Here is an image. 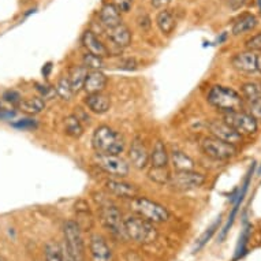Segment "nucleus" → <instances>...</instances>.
<instances>
[{
    "label": "nucleus",
    "mask_w": 261,
    "mask_h": 261,
    "mask_svg": "<svg viewBox=\"0 0 261 261\" xmlns=\"http://www.w3.org/2000/svg\"><path fill=\"white\" fill-rule=\"evenodd\" d=\"M92 148L94 153L101 154H122L126 150V140L108 124H100L94 128L92 134Z\"/></svg>",
    "instance_id": "nucleus-1"
},
{
    "label": "nucleus",
    "mask_w": 261,
    "mask_h": 261,
    "mask_svg": "<svg viewBox=\"0 0 261 261\" xmlns=\"http://www.w3.org/2000/svg\"><path fill=\"white\" fill-rule=\"evenodd\" d=\"M206 101L220 112H231L242 110L245 101L240 92L230 86L215 85L206 94Z\"/></svg>",
    "instance_id": "nucleus-2"
},
{
    "label": "nucleus",
    "mask_w": 261,
    "mask_h": 261,
    "mask_svg": "<svg viewBox=\"0 0 261 261\" xmlns=\"http://www.w3.org/2000/svg\"><path fill=\"white\" fill-rule=\"evenodd\" d=\"M126 236L138 244H150L158 238V230L153 223L140 215H130L124 219Z\"/></svg>",
    "instance_id": "nucleus-3"
},
{
    "label": "nucleus",
    "mask_w": 261,
    "mask_h": 261,
    "mask_svg": "<svg viewBox=\"0 0 261 261\" xmlns=\"http://www.w3.org/2000/svg\"><path fill=\"white\" fill-rule=\"evenodd\" d=\"M136 214L148 219L152 223H166L170 220V211L160 202L150 200L144 196H137L132 200Z\"/></svg>",
    "instance_id": "nucleus-4"
},
{
    "label": "nucleus",
    "mask_w": 261,
    "mask_h": 261,
    "mask_svg": "<svg viewBox=\"0 0 261 261\" xmlns=\"http://www.w3.org/2000/svg\"><path fill=\"white\" fill-rule=\"evenodd\" d=\"M200 149L206 158L212 159L215 162H227V160H231L238 154V148L236 145L222 141V140L212 137V136L201 138Z\"/></svg>",
    "instance_id": "nucleus-5"
},
{
    "label": "nucleus",
    "mask_w": 261,
    "mask_h": 261,
    "mask_svg": "<svg viewBox=\"0 0 261 261\" xmlns=\"http://www.w3.org/2000/svg\"><path fill=\"white\" fill-rule=\"evenodd\" d=\"M94 163L101 171L114 178H126L130 174V163L122 154L94 153Z\"/></svg>",
    "instance_id": "nucleus-6"
},
{
    "label": "nucleus",
    "mask_w": 261,
    "mask_h": 261,
    "mask_svg": "<svg viewBox=\"0 0 261 261\" xmlns=\"http://www.w3.org/2000/svg\"><path fill=\"white\" fill-rule=\"evenodd\" d=\"M227 124H230L237 133L241 134L242 137H248L257 133L258 130V123L257 119L253 115H250L248 111L238 110V111L224 112L222 118Z\"/></svg>",
    "instance_id": "nucleus-7"
},
{
    "label": "nucleus",
    "mask_w": 261,
    "mask_h": 261,
    "mask_svg": "<svg viewBox=\"0 0 261 261\" xmlns=\"http://www.w3.org/2000/svg\"><path fill=\"white\" fill-rule=\"evenodd\" d=\"M206 182V176L201 172L192 170V171H175L171 174V179L168 186L176 192H193L202 188Z\"/></svg>",
    "instance_id": "nucleus-8"
},
{
    "label": "nucleus",
    "mask_w": 261,
    "mask_h": 261,
    "mask_svg": "<svg viewBox=\"0 0 261 261\" xmlns=\"http://www.w3.org/2000/svg\"><path fill=\"white\" fill-rule=\"evenodd\" d=\"M64 246L67 252L75 256L80 260L84 254V238H82L81 227L75 220H67L63 227Z\"/></svg>",
    "instance_id": "nucleus-9"
},
{
    "label": "nucleus",
    "mask_w": 261,
    "mask_h": 261,
    "mask_svg": "<svg viewBox=\"0 0 261 261\" xmlns=\"http://www.w3.org/2000/svg\"><path fill=\"white\" fill-rule=\"evenodd\" d=\"M100 218L104 227L116 237L126 238V230H124V219L122 218L120 211L114 204H106L100 208Z\"/></svg>",
    "instance_id": "nucleus-10"
},
{
    "label": "nucleus",
    "mask_w": 261,
    "mask_h": 261,
    "mask_svg": "<svg viewBox=\"0 0 261 261\" xmlns=\"http://www.w3.org/2000/svg\"><path fill=\"white\" fill-rule=\"evenodd\" d=\"M206 127H208L210 136L219 138V140H222L224 142H228V144H232V145L236 146L241 144L242 138H244L223 119H210L208 123H206Z\"/></svg>",
    "instance_id": "nucleus-11"
},
{
    "label": "nucleus",
    "mask_w": 261,
    "mask_h": 261,
    "mask_svg": "<svg viewBox=\"0 0 261 261\" xmlns=\"http://www.w3.org/2000/svg\"><path fill=\"white\" fill-rule=\"evenodd\" d=\"M128 163L136 170H145L149 166V149L141 137H134L128 148Z\"/></svg>",
    "instance_id": "nucleus-12"
},
{
    "label": "nucleus",
    "mask_w": 261,
    "mask_h": 261,
    "mask_svg": "<svg viewBox=\"0 0 261 261\" xmlns=\"http://www.w3.org/2000/svg\"><path fill=\"white\" fill-rule=\"evenodd\" d=\"M104 186H106L108 192L114 194V196H116V197L133 200L137 196H140V188H138L137 185L124 180V178H114V176H110L104 182Z\"/></svg>",
    "instance_id": "nucleus-13"
},
{
    "label": "nucleus",
    "mask_w": 261,
    "mask_h": 261,
    "mask_svg": "<svg viewBox=\"0 0 261 261\" xmlns=\"http://www.w3.org/2000/svg\"><path fill=\"white\" fill-rule=\"evenodd\" d=\"M232 67L245 74L257 73V52L246 49V51L238 52L231 58Z\"/></svg>",
    "instance_id": "nucleus-14"
},
{
    "label": "nucleus",
    "mask_w": 261,
    "mask_h": 261,
    "mask_svg": "<svg viewBox=\"0 0 261 261\" xmlns=\"http://www.w3.org/2000/svg\"><path fill=\"white\" fill-rule=\"evenodd\" d=\"M82 47L85 48L86 52H89L92 55L100 56V58H108L110 56V49L107 48V45L101 41V40L97 37V35L92 32V30H85L82 33L81 37Z\"/></svg>",
    "instance_id": "nucleus-15"
},
{
    "label": "nucleus",
    "mask_w": 261,
    "mask_h": 261,
    "mask_svg": "<svg viewBox=\"0 0 261 261\" xmlns=\"http://www.w3.org/2000/svg\"><path fill=\"white\" fill-rule=\"evenodd\" d=\"M85 107L96 115H104L111 110V99L104 92L86 94L84 99Z\"/></svg>",
    "instance_id": "nucleus-16"
},
{
    "label": "nucleus",
    "mask_w": 261,
    "mask_h": 261,
    "mask_svg": "<svg viewBox=\"0 0 261 261\" xmlns=\"http://www.w3.org/2000/svg\"><path fill=\"white\" fill-rule=\"evenodd\" d=\"M90 256L92 261H112V250L103 237L94 234L90 237Z\"/></svg>",
    "instance_id": "nucleus-17"
},
{
    "label": "nucleus",
    "mask_w": 261,
    "mask_h": 261,
    "mask_svg": "<svg viewBox=\"0 0 261 261\" xmlns=\"http://www.w3.org/2000/svg\"><path fill=\"white\" fill-rule=\"evenodd\" d=\"M110 41L118 48H127L133 41V35L128 26L122 22L119 25L114 26L111 29H106Z\"/></svg>",
    "instance_id": "nucleus-18"
},
{
    "label": "nucleus",
    "mask_w": 261,
    "mask_h": 261,
    "mask_svg": "<svg viewBox=\"0 0 261 261\" xmlns=\"http://www.w3.org/2000/svg\"><path fill=\"white\" fill-rule=\"evenodd\" d=\"M107 85L108 77L101 70H89L82 90H85L86 94L99 93V92H104Z\"/></svg>",
    "instance_id": "nucleus-19"
},
{
    "label": "nucleus",
    "mask_w": 261,
    "mask_h": 261,
    "mask_svg": "<svg viewBox=\"0 0 261 261\" xmlns=\"http://www.w3.org/2000/svg\"><path fill=\"white\" fill-rule=\"evenodd\" d=\"M170 164L175 171H192L196 170V162L185 150L174 148L170 150Z\"/></svg>",
    "instance_id": "nucleus-20"
},
{
    "label": "nucleus",
    "mask_w": 261,
    "mask_h": 261,
    "mask_svg": "<svg viewBox=\"0 0 261 261\" xmlns=\"http://www.w3.org/2000/svg\"><path fill=\"white\" fill-rule=\"evenodd\" d=\"M150 167H168L170 164V150L162 140L153 144V148L149 150Z\"/></svg>",
    "instance_id": "nucleus-21"
},
{
    "label": "nucleus",
    "mask_w": 261,
    "mask_h": 261,
    "mask_svg": "<svg viewBox=\"0 0 261 261\" xmlns=\"http://www.w3.org/2000/svg\"><path fill=\"white\" fill-rule=\"evenodd\" d=\"M100 22L104 26V29H111L114 26L119 25L123 22L122 13L116 9L114 3H107L100 10Z\"/></svg>",
    "instance_id": "nucleus-22"
},
{
    "label": "nucleus",
    "mask_w": 261,
    "mask_h": 261,
    "mask_svg": "<svg viewBox=\"0 0 261 261\" xmlns=\"http://www.w3.org/2000/svg\"><path fill=\"white\" fill-rule=\"evenodd\" d=\"M88 73H89V69L86 66H84V64H74V66H71L69 69L67 78H69L70 85H71L75 94L78 92H81L82 88H84V84H85Z\"/></svg>",
    "instance_id": "nucleus-23"
},
{
    "label": "nucleus",
    "mask_w": 261,
    "mask_h": 261,
    "mask_svg": "<svg viewBox=\"0 0 261 261\" xmlns=\"http://www.w3.org/2000/svg\"><path fill=\"white\" fill-rule=\"evenodd\" d=\"M19 111L29 116L37 115L40 112L45 110V100L40 96H33V97H28V99H22L19 104L17 106Z\"/></svg>",
    "instance_id": "nucleus-24"
},
{
    "label": "nucleus",
    "mask_w": 261,
    "mask_h": 261,
    "mask_svg": "<svg viewBox=\"0 0 261 261\" xmlns=\"http://www.w3.org/2000/svg\"><path fill=\"white\" fill-rule=\"evenodd\" d=\"M156 26L158 29L162 32L164 36L172 35V32L175 30L176 19L175 15L167 9H163L162 11H159L156 15Z\"/></svg>",
    "instance_id": "nucleus-25"
},
{
    "label": "nucleus",
    "mask_w": 261,
    "mask_h": 261,
    "mask_svg": "<svg viewBox=\"0 0 261 261\" xmlns=\"http://www.w3.org/2000/svg\"><path fill=\"white\" fill-rule=\"evenodd\" d=\"M257 23H258V21L253 14H242L232 23V35L240 36L244 35V33H248V32H252L257 26Z\"/></svg>",
    "instance_id": "nucleus-26"
},
{
    "label": "nucleus",
    "mask_w": 261,
    "mask_h": 261,
    "mask_svg": "<svg viewBox=\"0 0 261 261\" xmlns=\"http://www.w3.org/2000/svg\"><path fill=\"white\" fill-rule=\"evenodd\" d=\"M64 133L71 138H81L85 133V124L82 123L81 119L75 114L69 115L63 122Z\"/></svg>",
    "instance_id": "nucleus-27"
},
{
    "label": "nucleus",
    "mask_w": 261,
    "mask_h": 261,
    "mask_svg": "<svg viewBox=\"0 0 261 261\" xmlns=\"http://www.w3.org/2000/svg\"><path fill=\"white\" fill-rule=\"evenodd\" d=\"M172 172L168 170V167H150L146 172V176L152 180L153 184L159 186H164V185L170 184Z\"/></svg>",
    "instance_id": "nucleus-28"
},
{
    "label": "nucleus",
    "mask_w": 261,
    "mask_h": 261,
    "mask_svg": "<svg viewBox=\"0 0 261 261\" xmlns=\"http://www.w3.org/2000/svg\"><path fill=\"white\" fill-rule=\"evenodd\" d=\"M241 96L246 104L261 99V84L260 82H246L241 86Z\"/></svg>",
    "instance_id": "nucleus-29"
},
{
    "label": "nucleus",
    "mask_w": 261,
    "mask_h": 261,
    "mask_svg": "<svg viewBox=\"0 0 261 261\" xmlns=\"http://www.w3.org/2000/svg\"><path fill=\"white\" fill-rule=\"evenodd\" d=\"M55 90H56V96L60 97V99L63 100V101H70V100L74 97V90L70 85V81L67 75L66 77H60L58 80L55 85Z\"/></svg>",
    "instance_id": "nucleus-30"
},
{
    "label": "nucleus",
    "mask_w": 261,
    "mask_h": 261,
    "mask_svg": "<svg viewBox=\"0 0 261 261\" xmlns=\"http://www.w3.org/2000/svg\"><path fill=\"white\" fill-rule=\"evenodd\" d=\"M44 256L45 261H63V252L60 245L55 241H49L44 248Z\"/></svg>",
    "instance_id": "nucleus-31"
},
{
    "label": "nucleus",
    "mask_w": 261,
    "mask_h": 261,
    "mask_svg": "<svg viewBox=\"0 0 261 261\" xmlns=\"http://www.w3.org/2000/svg\"><path fill=\"white\" fill-rule=\"evenodd\" d=\"M82 64L86 66L89 70H101L106 67V63H104L103 58L92 55L89 52H86L85 55L82 56Z\"/></svg>",
    "instance_id": "nucleus-32"
},
{
    "label": "nucleus",
    "mask_w": 261,
    "mask_h": 261,
    "mask_svg": "<svg viewBox=\"0 0 261 261\" xmlns=\"http://www.w3.org/2000/svg\"><path fill=\"white\" fill-rule=\"evenodd\" d=\"M220 222H222V220H220V216H219V218L216 219V222H215L214 224H212V226H211L210 228H208V230H206V231L204 232L201 237H200V240L197 241V245H196V248H194V252H198L200 249H202L204 246H205L206 242H208V241L212 238V236H214L215 232H216V230L219 228V226H220Z\"/></svg>",
    "instance_id": "nucleus-33"
},
{
    "label": "nucleus",
    "mask_w": 261,
    "mask_h": 261,
    "mask_svg": "<svg viewBox=\"0 0 261 261\" xmlns=\"http://www.w3.org/2000/svg\"><path fill=\"white\" fill-rule=\"evenodd\" d=\"M249 236H250V226H246L244 228V231L241 232L240 241H238V245H237L236 256H234V260H238L240 257H242L246 252V245H248Z\"/></svg>",
    "instance_id": "nucleus-34"
},
{
    "label": "nucleus",
    "mask_w": 261,
    "mask_h": 261,
    "mask_svg": "<svg viewBox=\"0 0 261 261\" xmlns=\"http://www.w3.org/2000/svg\"><path fill=\"white\" fill-rule=\"evenodd\" d=\"M13 126L15 128H19V130H32V128H36L39 126L37 120L33 119V118H23V119H19L17 122H14Z\"/></svg>",
    "instance_id": "nucleus-35"
},
{
    "label": "nucleus",
    "mask_w": 261,
    "mask_h": 261,
    "mask_svg": "<svg viewBox=\"0 0 261 261\" xmlns=\"http://www.w3.org/2000/svg\"><path fill=\"white\" fill-rule=\"evenodd\" d=\"M3 99H5V101H7V103L13 104V106L17 107L18 104H19V101L22 100V96L19 94V92H17V90L9 89L3 93Z\"/></svg>",
    "instance_id": "nucleus-36"
},
{
    "label": "nucleus",
    "mask_w": 261,
    "mask_h": 261,
    "mask_svg": "<svg viewBox=\"0 0 261 261\" xmlns=\"http://www.w3.org/2000/svg\"><path fill=\"white\" fill-rule=\"evenodd\" d=\"M245 45H246V48L250 49V51L261 52V33H257V35L252 36V37L246 41Z\"/></svg>",
    "instance_id": "nucleus-37"
},
{
    "label": "nucleus",
    "mask_w": 261,
    "mask_h": 261,
    "mask_svg": "<svg viewBox=\"0 0 261 261\" xmlns=\"http://www.w3.org/2000/svg\"><path fill=\"white\" fill-rule=\"evenodd\" d=\"M37 90L40 92V97H43L44 100L52 99L56 96V90L54 86L48 85H37Z\"/></svg>",
    "instance_id": "nucleus-38"
},
{
    "label": "nucleus",
    "mask_w": 261,
    "mask_h": 261,
    "mask_svg": "<svg viewBox=\"0 0 261 261\" xmlns=\"http://www.w3.org/2000/svg\"><path fill=\"white\" fill-rule=\"evenodd\" d=\"M249 114L253 115L257 120L261 119V99L256 100V101H252V103L248 104Z\"/></svg>",
    "instance_id": "nucleus-39"
},
{
    "label": "nucleus",
    "mask_w": 261,
    "mask_h": 261,
    "mask_svg": "<svg viewBox=\"0 0 261 261\" xmlns=\"http://www.w3.org/2000/svg\"><path fill=\"white\" fill-rule=\"evenodd\" d=\"M114 5L120 13H128L133 6V0H114Z\"/></svg>",
    "instance_id": "nucleus-40"
},
{
    "label": "nucleus",
    "mask_w": 261,
    "mask_h": 261,
    "mask_svg": "<svg viewBox=\"0 0 261 261\" xmlns=\"http://www.w3.org/2000/svg\"><path fill=\"white\" fill-rule=\"evenodd\" d=\"M150 3L154 9H164L166 6L171 3V0H150Z\"/></svg>",
    "instance_id": "nucleus-41"
},
{
    "label": "nucleus",
    "mask_w": 261,
    "mask_h": 261,
    "mask_svg": "<svg viewBox=\"0 0 261 261\" xmlns=\"http://www.w3.org/2000/svg\"><path fill=\"white\" fill-rule=\"evenodd\" d=\"M246 0H230V5H231L232 9H240L241 6L245 5Z\"/></svg>",
    "instance_id": "nucleus-42"
},
{
    "label": "nucleus",
    "mask_w": 261,
    "mask_h": 261,
    "mask_svg": "<svg viewBox=\"0 0 261 261\" xmlns=\"http://www.w3.org/2000/svg\"><path fill=\"white\" fill-rule=\"evenodd\" d=\"M257 73L261 74V52H257Z\"/></svg>",
    "instance_id": "nucleus-43"
},
{
    "label": "nucleus",
    "mask_w": 261,
    "mask_h": 261,
    "mask_svg": "<svg viewBox=\"0 0 261 261\" xmlns=\"http://www.w3.org/2000/svg\"><path fill=\"white\" fill-rule=\"evenodd\" d=\"M3 110H5V108H3V107H2V101H0V112H2V111H3Z\"/></svg>",
    "instance_id": "nucleus-44"
},
{
    "label": "nucleus",
    "mask_w": 261,
    "mask_h": 261,
    "mask_svg": "<svg viewBox=\"0 0 261 261\" xmlns=\"http://www.w3.org/2000/svg\"><path fill=\"white\" fill-rule=\"evenodd\" d=\"M0 261H6L5 258H3V257H0Z\"/></svg>",
    "instance_id": "nucleus-45"
}]
</instances>
